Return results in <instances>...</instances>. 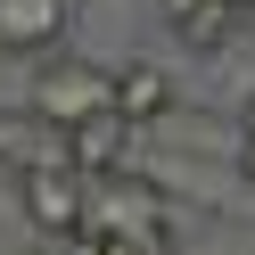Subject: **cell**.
Wrapping results in <instances>:
<instances>
[{"mask_svg":"<svg viewBox=\"0 0 255 255\" xmlns=\"http://www.w3.org/2000/svg\"><path fill=\"white\" fill-rule=\"evenodd\" d=\"M239 181L255 189V132H239Z\"/></svg>","mask_w":255,"mask_h":255,"instance_id":"obj_8","label":"cell"},{"mask_svg":"<svg viewBox=\"0 0 255 255\" xmlns=\"http://www.w3.org/2000/svg\"><path fill=\"white\" fill-rule=\"evenodd\" d=\"M156 17H165V33L181 41V50H198V58H222L239 33H247V8H231V0H156Z\"/></svg>","mask_w":255,"mask_h":255,"instance_id":"obj_6","label":"cell"},{"mask_svg":"<svg viewBox=\"0 0 255 255\" xmlns=\"http://www.w3.org/2000/svg\"><path fill=\"white\" fill-rule=\"evenodd\" d=\"M181 74L173 66H156V58H116V116L124 124H140V132H156L165 116H181Z\"/></svg>","mask_w":255,"mask_h":255,"instance_id":"obj_4","label":"cell"},{"mask_svg":"<svg viewBox=\"0 0 255 255\" xmlns=\"http://www.w3.org/2000/svg\"><path fill=\"white\" fill-rule=\"evenodd\" d=\"M239 132H255V91H247V99H239Z\"/></svg>","mask_w":255,"mask_h":255,"instance_id":"obj_9","label":"cell"},{"mask_svg":"<svg viewBox=\"0 0 255 255\" xmlns=\"http://www.w3.org/2000/svg\"><path fill=\"white\" fill-rule=\"evenodd\" d=\"M66 156L83 173H124V165H140V124H124L116 107H107V116H91V124L66 132Z\"/></svg>","mask_w":255,"mask_h":255,"instance_id":"obj_7","label":"cell"},{"mask_svg":"<svg viewBox=\"0 0 255 255\" xmlns=\"http://www.w3.org/2000/svg\"><path fill=\"white\" fill-rule=\"evenodd\" d=\"M173 214L181 206L165 198V181L148 165L91 173V198H83V231L91 239H156V231H173Z\"/></svg>","mask_w":255,"mask_h":255,"instance_id":"obj_2","label":"cell"},{"mask_svg":"<svg viewBox=\"0 0 255 255\" xmlns=\"http://www.w3.org/2000/svg\"><path fill=\"white\" fill-rule=\"evenodd\" d=\"M83 198H91V173L74 165V156H50V165H25L17 173V206H25V231L33 239L83 231Z\"/></svg>","mask_w":255,"mask_h":255,"instance_id":"obj_3","label":"cell"},{"mask_svg":"<svg viewBox=\"0 0 255 255\" xmlns=\"http://www.w3.org/2000/svg\"><path fill=\"white\" fill-rule=\"evenodd\" d=\"M231 8H247V17H255V0H231Z\"/></svg>","mask_w":255,"mask_h":255,"instance_id":"obj_10","label":"cell"},{"mask_svg":"<svg viewBox=\"0 0 255 255\" xmlns=\"http://www.w3.org/2000/svg\"><path fill=\"white\" fill-rule=\"evenodd\" d=\"M107 107H116V66H107V58H91V50H50V58L33 66V91H25V116H33V124L74 132V124L107 116Z\"/></svg>","mask_w":255,"mask_h":255,"instance_id":"obj_1","label":"cell"},{"mask_svg":"<svg viewBox=\"0 0 255 255\" xmlns=\"http://www.w3.org/2000/svg\"><path fill=\"white\" fill-rule=\"evenodd\" d=\"M74 33V0H0V58H50Z\"/></svg>","mask_w":255,"mask_h":255,"instance_id":"obj_5","label":"cell"}]
</instances>
